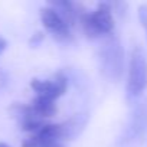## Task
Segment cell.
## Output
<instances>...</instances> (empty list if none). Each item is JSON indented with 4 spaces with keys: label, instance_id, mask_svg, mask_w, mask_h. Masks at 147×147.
I'll return each mask as SVG.
<instances>
[{
    "label": "cell",
    "instance_id": "5",
    "mask_svg": "<svg viewBox=\"0 0 147 147\" xmlns=\"http://www.w3.org/2000/svg\"><path fill=\"white\" fill-rule=\"evenodd\" d=\"M32 90L38 92L39 97L48 98V100H58L61 95H63L68 90V78L63 74L58 72L52 80H38L33 78L30 81Z\"/></svg>",
    "mask_w": 147,
    "mask_h": 147
},
{
    "label": "cell",
    "instance_id": "10",
    "mask_svg": "<svg viewBox=\"0 0 147 147\" xmlns=\"http://www.w3.org/2000/svg\"><path fill=\"white\" fill-rule=\"evenodd\" d=\"M138 19H140L141 26L146 29V33H147V5H141L138 7Z\"/></svg>",
    "mask_w": 147,
    "mask_h": 147
},
{
    "label": "cell",
    "instance_id": "2",
    "mask_svg": "<svg viewBox=\"0 0 147 147\" xmlns=\"http://www.w3.org/2000/svg\"><path fill=\"white\" fill-rule=\"evenodd\" d=\"M80 22L84 32L90 38H97L101 35H111L114 30L113 9L107 3H101L92 13H80Z\"/></svg>",
    "mask_w": 147,
    "mask_h": 147
},
{
    "label": "cell",
    "instance_id": "4",
    "mask_svg": "<svg viewBox=\"0 0 147 147\" xmlns=\"http://www.w3.org/2000/svg\"><path fill=\"white\" fill-rule=\"evenodd\" d=\"M147 131V100L138 101L128 118V124L124 130L123 141L130 143L134 140H138L140 137L144 136Z\"/></svg>",
    "mask_w": 147,
    "mask_h": 147
},
{
    "label": "cell",
    "instance_id": "3",
    "mask_svg": "<svg viewBox=\"0 0 147 147\" xmlns=\"http://www.w3.org/2000/svg\"><path fill=\"white\" fill-rule=\"evenodd\" d=\"M147 87V59L140 46H134L128 62L127 92L130 97H138Z\"/></svg>",
    "mask_w": 147,
    "mask_h": 147
},
{
    "label": "cell",
    "instance_id": "8",
    "mask_svg": "<svg viewBox=\"0 0 147 147\" xmlns=\"http://www.w3.org/2000/svg\"><path fill=\"white\" fill-rule=\"evenodd\" d=\"M28 107L30 108V111H32L35 115H38V117L42 118V120L53 117V115L56 114V111H58V107H56L55 101L48 100V98H43V97H39V95H38V97L30 102V105H28Z\"/></svg>",
    "mask_w": 147,
    "mask_h": 147
},
{
    "label": "cell",
    "instance_id": "6",
    "mask_svg": "<svg viewBox=\"0 0 147 147\" xmlns=\"http://www.w3.org/2000/svg\"><path fill=\"white\" fill-rule=\"evenodd\" d=\"M40 20L48 32H51L56 39L66 40L71 38V26L58 15L52 7L40 9Z\"/></svg>",
    "mask_w": 147,
    "mask_h": 147
},
{
    "label": "cell",
    "instance_id": "12",
    "mask_svg": "<svg viewBox=\"0 0 147 147\" xmlns=\"http://www.w3.org/2000/svg\"><path fill=\"white\" fill-rule=\"evenodd\" d=\"M0 147H12V146H9V144H6V143H2V141H0Z\"/></svg>",
    "mask_w": 147,
    "mask_h": 147
},
{
    "label": "cell",
    "instance_id": "7",
    "mask_svg": "<svg viewBox=\"0 0 147 147\" xmlns=\"http://www.w3.org/2000/svg\"><path fill=\"white\" fill-rule=\"evenodd\" d=\"M87 124V115L82 114H77L72 118H69L65 123L58 124V134H59V140H72L74 137H77L82 128Z\"/></svg>",
    "mask_w": 147,
    "mask_h": 147
},
{
    "label": "cell",
    "instance_id": "9",
    "mask_svg": "<svg viewBox=\"0 0 147 147\" xmlns=\"http://www.w3.org/2000/svg\"><path fill=\"white\" fill-rule=\"evenodd\" d=\"M22 147H63V144L61 141L52 140V138H46V137H40V136H32L29 138H26L22 143Z\"/></svg>",
    "mask_w": 147,
    "mask_h": 147
},
{
    "label": "cell",
    "instance_id": "1",
    "mask_svg": "<svg viewBox=\"0 0 147 147\" xmlns=\"http://www.w3.org/2000/svg\"><path fill=\"white\" fill-rule=\"evenodd\" d=\"M100 66L102 75L113 82L120 81L124 74V49L121 40L113 33L100 48Z\"/></svg>",
    "mask_w": 147,
    "mask_h": 147
},
{
    "label": "cell",
    "instance_id": "11",
    "mask_svg": "<svg viewBox=\"0 0 147 147\" xmlns=\"http://www.w3.org/2000/svg\"><path fill=\"white\" fill-rule=\"evenodd\" d=\"M6 46H7V42H6V40H5L3 38H0V55H2V53L5 52Z\"/></svg>",
    "mask_w": 147,
    "mask_h": 147
}]
</instances>
